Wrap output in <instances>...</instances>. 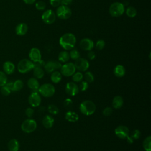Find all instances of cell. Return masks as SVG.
<instances>
[{"mask_svg": "<svg viewBox=\"0 0 151 151\" xmlns=\"http://www.w3.org/2000/svg\"><path fill=\"white\" fill-rule=\"evenodd\" d=\"M76 43V37L72 33L63 34L59 40L60 46L65 50H71L74 48Z\"/></svg>", "mask_w": 151, "mask_h": 151, "instance_id": "obj_1", "label": "cell"}, {"mask_svg": "<svg viewBox=\"0 0 151 151\" xmlns=\"http://www.w3.org/2000/svg\"><path fill=\"white\" fill-rule=\"evenodd\" d=\"M96 109L95 104L91 100H84L80 105V111L84 115L90 116L93 114Z\"/></svg>", "mask_w": 151, "mask_h": 151, "instance_id": "obj_2", "label": "cell"}, {"mask_svg": "<svg viewBox=\"0 0 151 151\" xmlns=\"http://www.w3.org/2000/svg\"><path fill=\"white\" fill-rule=\"evenodd\" d=\"M109 13L113 17H119L124 12L125 8L124 5L119 2L112 3L109 7Z\"/></svg>", "mask_w": 151, "mask_h": 151, "instance_id": "obj_3", "label": "cell"}, {"mask_svg": "<svg viewBox=\"0 0 151 151\" xmlns=\"http://www.w3.org/2000/svg\"><path fill=\"white\" fill-rule=\"evenodd\" d=\"M34 64L30 60L24 58L19 61L17 65L18 71L22 74L27 73L34 68Z\"/></svg>", "mask_w": 151, "mask_h": 151, "instance_id": "obj_4", "label": "cell"}, {"mask_svg": "<svg viewBox=\"0 0 151 151\" xmlns=\"http://www.w3.org/2000/svg\"><path fill=\"white\" fill-rule=\"evenodd\" d=\"M38 92L44 97H50L55 93V88L52 84L45 83L39 87Z\"/></svg>", "mask_w": 151, "mask_h": 151, "instance_id": "obj_5", "label": "cell"}, {"mask_svg": "<svg viewBox=\"0 0 151 151\" xmlns=\"http://www.w3.org/2000/svg\"><path fill=\"white\" fill-rule=\"evenodd\" d=\"M55 14L61 19H67L71 17L72 11L68 6L60 5L57 7Z\"/></svg>", "mask_w": 151, "mask_h": 151, "instance_id": "obj_6", "label": "cell"}, {"mask_svg": "<svg viewBox=\"0 0 151 151\" xmlns=\"http://www.w3.org/2000/svg\"><path fill=\"white\" fill-rule=\"evenodd\" d=\"M21 127L22 130L25 133H32L37 128V123L32 119H28L22 122Z\"/></svg>", "mask_w": 151, "mask_h": 151, "instance_id": "obj_7", "label": "cell"}, {"mask_svg": "<svg viewBox=\"0 0 151 151\" xmlns=\"http://www.w3.org/2000/svg\"><path fill=\"white\" fill-rule=\"evenodd\" d=\"M76 67L73 63H66L63 65L60 68L61 74L65 77H70L76 72Z\"/></svg>", "mask_w": 151, "mask_h": 151, "instance_id": "obj_8", "label": "cell"}, {"mask_svg": "<svg viewBox=\"0 0 151 151\" xmlns=\"http://www.w3.org/2000/svg\"><path fill=\"white\" fill-rule=\"evenodd\" d=\"M41 19L45 24H52L56 19V14L52 10L47 9L42 13Z\"/></svg>", "mask_w": 151, "mask_h": 151, "instance_id": "obj_9", "label": "cell"}, {"mask_svg": "<svg viewBox=\"0 0 151 151\" xmlns=\"http://www.w3.org/2000/svg\"><path fill=\"white\" fill-rule=\"evenodd\" d=\"M41 101V97L38 91H32L28 97L29 104L33 107L40 106Z\"/></svg>", "mask_w": 151, "mask_h": 151, "instance_id": "obj_10", "label": "cell"}, {"mask_svg": "<svg viewBox=\"0 0 151 151\" xmlns=\"http://www.w3.org/2000/svg\"><path fill=\"white\" fill-rule=\"evenodd\" d=\"M62 65L60 61H49L45 63L44 67L46 72L51 73L56 70H59L61 68Z\"/></svg>", "mask_w": 151, "mask_h": 151, "instance_id": "obj_11", "label": "cell"}, {"mask_svg": "<svg viewBox=\"0 0 151 151\" xmlns=\"http://www.w3.org/2000/svg\"><path fill=\"white\" fill-rule=\"evenodd\" d=\"M74 65L77 70H78L80 71L84 72L88 68L90 64L87 60L84 58L80 57L76 60Z\"/></svg>", "mask_w": 151, "mask_h": 151, "instance_id": "obj_12", "label": "cell"}, {"mask_svg": "<svg viewBox=\"0 0 151 151\" xmlns=\"http://www.w3.org/2000/svg\"><path fill=\"white\" fill-rule=\"evenodd\" d=\"M116 135L120 139H124L129 135V128L124 125H120L117 126L114 130Z\"/></svg>", "mask_w": 151, "mask_h": 151, "instance_id": "obj_13", "label": "cell"}, {"mask_svg": "<svg viewBox=\"0 0 151 151\" xmlns=\"http://www.w3.org/2000/svg\"><path fill=\"white\" fill-rule=\"evenodd\" d=\"M66 93L71 96H74L77 94L80 91L78 86L74 82H68L65 86Z\"/></svg>", "mask_w": 151, "mask_h": 151, "instance_id": "obj_14", "label": "cell"}, {"mask_svg": "<svg viewBox=\"0 0 151 151\" xmlns=\"http://www.w3.org/2000/svg\"><path fill=\"white\" fill-rule=\"evenodd\" d=\"M80 46L83 50L89 51L93 48L94 42L90 38H84L80 41Z\"/></svg>", "mask_w": 151, "mask_h": 151, "instance_id": "obj_15", "label": "cell"}, {"mask_svg": "<svg viewBox=\"0 0 151 151\" xmlns=\"http://www.w3.org/2000/svg\"><path fill=\"white\" fill-rule=\"evenodd\" d=\"M30 60L33 63H37L41 60V54L40 50L37 48H32L29 52Z\"/></svg>", "mask_w": 151, "mask_h": 151, "instance_id": "obj_16", "label": "cell"}, {"mask_svg": "<svg viewBox=\"0 0 151 151\" xmlns=\"http://www.w3.org/2000/svg\"><path fill=\"white\" fill-rule=\"evenodd\" d=\"M28 29V25L24 22H21L16 26L15 31L17 35L19 36H23L27 33Z\"/></svg>", "mask_w": 151, "mask_h": 151, "instance_id": "obj_17", "label": "cell"}, {"mask_svg": "<svg viewBox=\"0 0 151 151\" xmlns=\"http://www.w3.org/2000/svg\"><path fill=\"white\" fill-rule=\"evenodd\" d=\"M2 67L4 72L6 74H11L15 71V66L14 64L9 61H5Z\"/></svg>", "mask_w": 151, "mask_h": 151, "instance_id": "obj_18", "label": "cell"}, {"mask_svg": "<svg viewBox=\"0 0 151 151\" xmlns=\"http://www.w3.org/2000/svg\"><path fill=\"white\" fill-rule=\"evenodd\" d=\"M27 85L28 87L32 91H38L40 84L38 80L36 78H30L27 81Z\"/></svg>", "mask_w": 151, "mask_h": 151, "instance_id": "obj_19", "label": "cell"}, {"mask_svg": "<svg viewBox=\"0 0 151 151\" xmlns=\"http://www.w3.org/2000/svg\"><path fill=\"white\" fill-rule=\"evenodd\" d=\"M43 126L47 128L50 129L52 127L54 123V119L53 117H52L50 115H46L44 117L42 121Z\"/></svg>", "mask_w": 151, "mask_h": 151, "instance_id": "obj_20", "label": "cell"}, {"mask_svg": "<svg viewBox=\"0 0 151 151\" xmlns=\"http://www.w3.org/2000/svg\"><path fill=\"white\" fill-rule=\"evenodd\" d=\"M8 149L9 151H18L19 149V143L17 139H11L7 145Z\"/></svg>", "mask_w": 151, "mask_h": 151, "instance_id": "obj_21", "label": "cell"}, {"mask_svg": "<svg viewBox=\"0 0 151 151\" xmlns=\"http://www.w3.org/2000/svg\"><path fill=\"white\" fill-rule=\"evenodd\" d=\"M32 70H33V74L35 78H36L37 79H40L42 78L43 76H44V71L42 69V67L34 64V67Z\"/></svg>", "mask_w": 151, "mask_h": 151, "instance_id": "obj_22", "label": "cell"}, {"mask_svg": "<svg viewBox=\"0 0 151 151\" xmlns=\"http://www.w3.org/2000/svg\"><path fill=\"white\" fill-rule=\"evenodd\" d=\"M65 119L70 122H76L78 120V115L76 112L68 111L65 114Z\"/></svg>", "mask_w": 151, "mask_h": 151, "instance_id": "obj_23", "label": "cell"}, {"mask_svg": "<svg viewBox=\"0 0 151 151\" xmlns=\"http://www.w3.org/2000/svg\"><path fill=\"white\" fill-rule=\"evenodd\" d=\"M114 74L117 77H122L124 76L126 73V70L122 65H116L113 70Z\"/></svg>", "mask_w": 151, "mask_h": 151, "instance_id": "obj_24", "label": "cell"}, {"mask_svg": "<svg viewBox=\"0 0 151 151\" xmlns=\"http://www.w3.org/2000/svg\"><path fill=\"white\" fill-rule=\"evenodd\" d=\"M123 104V99L120 96H115L112 101V106L115 109H120Z\"/></svg>", "mask_w": 151, "mask_h": 151, "instance_id": "obj_25", "label": "cell"}, {"mask_svg": "<svg viewBox=\"0 0 151 151\" xmlns=\"http://www.w3.org/2000/svg\"><path fill=\"white\" fill-rule=\"evenodd\" d=\"M58 59L60 62L62 63L67 62L70 60L69 52H68L67 51H61L58 55Z\"/></svg>", "mask_w": 151, "mask_h": 151, "instance_id": "obj_26", "label": "cell"}, {"mask_svg": "<svg viewBox=\"0 0 151 151\" xmlns=\"http://www.w3.org/2000/svg\"><path fill=\"white\" fill-rule=\"evenodd\" d=\"M51 80L52 81V83H59L61 78H62V75L61 73L57 71H54L52 72L51 74Z\"/></svg>", "mask_w": 151, "mask_h": 151, "instance_id": "obj_27", "label": "cell"}, {"mask_svg": "<svg viewBox=\"0 0 151 151\" xmlns=\"http://www.w3.org/2000/svg\"><path fill=\"white\" fill-rule=\"evenodd\" d=\"M126 14L130 18H134L137 15V11L133 6H129L126 9Z\"/></svg>", "mask_w": 151, "mask_h": 151, "instance_id": "obj_28", "label": "cell"}, {"mask_svg": "<svg viewBox=\"0 0 151 151\" xmlns=\"http://www.w3.org/2000/svg\"><path fill=\"white\" fill-rule=\"evenodd\" d=\"M24 87V83L21 80H17L13 82V91H17L21 90Z\"/></svg>", "mask_w": 151, "mask_h": 151, "instance_id": "obj_29", "label": "cell"}, {"mask_svg": "<svg viewBox=\"0 0 151 151\" xmlns=\"http://www.w3.org/2000/svg\"><path fill=\"white\" fill-rule=\"evenodd\" d=\"M143 147L146 151L151 150V136H149L145 138V139L143 142Z\"/></svg>", "mask_w": 151, "mask_h": 151, "instance_id": "obj_30", "label": "cell"}, {"mask_svg": "<svg viewBox=\"0 0 151 151\" xmlns=\"http://www.w3.org/2000/svg\"><path fill=\"white\" fill-rule=\"evenodd\" d=\"M70 58H71L72 60H76L78 58L80 57V54L79 51L77 49H71L70 52H69Z\"/></svg>", "mask_w": 151, "mask_h": 151, "instance_id": "obj_31", "label": "cell"}, {"mask_svg": "<svg viewBox=\"0 0 151 151\" xmlns=\"http://www.w3.org/2000/svg\"><path fill=\"white\" fill-rule=\"evenodd\" d=\"M83 78V75L81 72H77L74 73L73 74L72 79L74 83H78L82 81Z\"/></svg>", "mask_w": 151, "mask_h": 151, "instance_id": "obj_32", "label": "cell"}, {"mask_svg": "<svg viewBox=\"0 0 151 151\" xmlns=\"http://www.w3.org/2000/svg\"><path fill=\"white\" fill-rule=\"evenodd\" d=\"M84 79H85V81H87L88 83H92L94 80V75L93 74V73L90 71H87L86 72L84 76Z\"/></svg>", "mask_w": 151, "mask_h": 151, "instance_id": "obj_33", "label": "cell"}, {"mask_svg": "<svg viewBox=\"0 0 151 151\" xmlns=\"http://www.w3.org/2000/svg\"><path fill=\"white\" fill-rule=\"evenodd\" d=\"M6 74L2 71H0V87L4 86L7 83Z\"/></svg>", "mask_w": 151, "mask_h": 151, "instance_id": "obj_34", "label": "cell"}, {"mask_svg": "<svg viewBox=\"0 0 151 151\" xmlns=\"http://www.w3.org/2000/svg\"><path fill=\"white\" fill-rule=\"evenodd\" d=\"M48 110L51 114L53 115L57 114L59 112L58 108L54 104H50L48 107Z\"/></svg>", "mask_w": 151, "mask_h": 151, "instance_id": "obj_35", "label": "cell"}, {"mask_svg": "<svg viewBox=\"0 0 151 151\" xmlns=\"http://www.w3.org/2000/svg\"><path fill=\"white\" fill-rule=\"evenodd\" d=\"M35 8L37 10L43 11L46 8V4L42 1H38L35 4Z\"/></svg>", "mask_w": 151, "mask_h": 151, "instance_id": "obj_36", "label": "cell"}, {"mask_svg": "<svg viewBox=\"0 0 151 151\" xmlns=\"http://www.w3.org/2000/svg\"><path fill=\"white\" fill-rule=\"evenodd\" d=\"M140 134H141L140 132L137 129H135L132 132L131 134L129 136L134 140L139 139L140 137Z\"/></svg>", "mask_w": 151, "mask_h": 151, "instance_id": "obj_37", "label": "cell"}, {"mask_svg": "<svg viewBox=\"0 0 151 151\" xmlns=\"http://www.w3.org/2000/svg\"><path fill=\"white\" fill-rule=\"evenodd\" d=\"M105 47V42L103 40H99L96 43V48L99 50H103Z\"/></svg>", "mask_w": 151, "mask_h": 151, "instance_id": "obj_38", "label": "cell"}, {"mask_svg": "<svg viewBox=\"0 0 151 151\" xmlns=\"http://www.w3.org/2000/svg\"><path fill=\"white\" fill-rule=\"evenodd\" d=\"M88 83L86 81H81V83L78 86L79 90L81 91H86L88 88Z\"/></svg>", "mask_w": 151, "mask_h": 151, "instance_id": "obj_39", "label": "cell"}, {"mask_svg": "<svg viewBox=\"0 0 151 151\" xmlns=\"http://www.w3.org/2000/svg\"><path fill=\"white\" fill-rule=\"evenodd\" d=\"M1 92L2 94H3L4 96H8L11 93V90L9 88V87L8 86L5 85V86L1 87Z\"/></svg>", "mask_w": 151, "mask_h": 151, "instance_id": "obj_40", "label": "cell"}, {"mask_svg": "<svg viewBox=\"0 0 151 151\" xmlns=\"http://www.w3.org/2000/svg\"><path fill=\"white\" fill-rule=\"evenodd\" d=\"M64 106L67 109H70L73 106V101L71 99L67 98L64 101Z\"/></svg>", "mask_w": 151, "mask_h": 151, "instance_id": "obj_41", "label": "cell"}, {"mask_svg": "<svg viewBox=\"0 0 151 151\" xmlns=\"http://www.w3.org/2000/svg\"><path fill=\"white\" fill-rule=\"evenodd\" d=\"M112 113L113 109L110 107H107L103 110V114L105 116H109L112 114Z\"/></svg>", "mask_w": 151, "mask_h": 151, "instance_id": "obj_42", "label": "cell"}, {"mask_svg": "<svg viewBox=\"0 0 151 151\" xmlns=\"http://www.w3.org/2000/svg\"><path fill=\"white\" fill-rule=\"evenodd\" d=\"M25 113L26 116L28 118H31L32 116V115L34 114V110L31 107H28L26 109Z\"/></svg>", "mask_w": 151, "mask_h": 151, "instance_id": "obj_43", "label": "cell"}, {"mask_svg": "<svg viewBox=\"0 0 151 151\" xmlns=\"http://www.w3.org/2000/svg\"><path fill=\"white\" fill-rule=\"evenodd\" d=\"M61 0H49L50 5L53 7H58L61 5Z\"/></svg>", "mask_w": 151, "mask_h": 151, "instance_id": "obj_44", "label": "cell"}, {"mask_svg": "<svg viewBox=\"0 0 151 151\" xmlns=\"http://www.w3.org/2000/svg\"><path fill=\"white\" fill-rule=\"evenodd\" d=\"M87 57L88 59H90V60H93L96 58V54L94 51H89L87 53Z\"/></svg>", "mask_w": 151, "mask_h": 151, "instance_id": "obj_45", "label": "cell"}, {"mask_svg": "<svg viewBox=\"0 0 151 151\" xmlns=\"http://www.w3.org/2000/svg\"><path fill=\"white\" fill-rule=\"evenodd\" d=\"M72 2H73V0H61V5H63L68 6L72 3Z\"/></svg>", "mask_w": 151, "mask_h": 151, "instance_id": "obj_46", "label": "cell"}, {"mask_svg": "<svg viewBox=\"0 0 151 151\" xmlns=\"http://www.w3.org/2000/svg\"><path fill=\"white\" fill-rule=\"evenodd\" d=\"M22 1L24 2L25 4L28 5L33 4L36 1V0H22Z\"/></svg>", "mask_w": 151, "mask_h": 151, "instance_id": "obj_47", "label": "cell"}, {"mask_svg": "<svg viewBox=\"0 0 151 151\" xmlns=\"http://www.w3.org/2000/svg\"><path fill=\"white\" fill-rule=\"evenodd\" d=\"M126 139H127V142L129 143V144H132L134 142V140L129 135L127 137H126Z\"/></svg>", "mask_w": 151, "mask_h": 151, "instance_id": "obj_48", "label": "cell"}]
</instances>
